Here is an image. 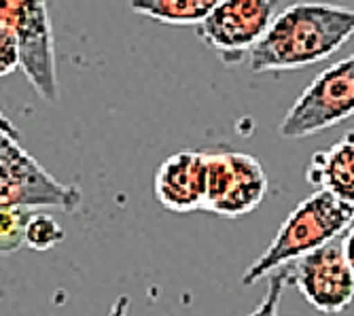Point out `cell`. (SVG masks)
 I'll list each match as a JSON object with an SVG mask.
<instances>
[{"label":"cell","instance_id":"cell-12","mask_svg":"<svg viewBox=\"0 0 354 316\" xmlns=\"http://www.w3.org/2000/svg\"><path fill=\"white\" fill-rule=\"evenodd\" d=\"M35 210L19 204H0V255H13L26 246V230Z\"/></svg>","mask_w":354,"mask_h":316},{"label":"cell","instance_id":"cell-14","mask_svg":"<svg viewBox=\"0 0 354 316\" xmlns=\"http://www.w3.org/2000/svg\"><path fill=\"white\" fill-rule=\"evenodd\" d=\"M288 282H291V274L288 272H274L270 276V284H268V291H266L263 299L248 316H278L280 299H282V293Z\"/></svg>","mask_w":354,"mask_h":316},{"label":"cell","instance_id":"cell-17","mask_svg":"<svg viewBox=\"0 0 354 316\" xmlns=\"http://www.w3.org/2000/svg\"><path fill=\"white\" fill-rule=\"evenodd\" d=\"M0 132H3V134H9V136H13V138H19V130L15 128V123L5 115L3 109H0Z\"/></svg>","mask_w":354,"mask_h":316},{"label":"cell","instance_id":"cell-16","mask_svg":"<svg viewBox=\"0 0 354 316\" xmlns=\"http://www.w3.org/2000/svg\"><path fill=\"white\" fill-rule=\"evenodd\" d=\"M342 242V250H344V257L350 266V270L354 272V223L344 232V238L339 240Z\"/></svg>","mask_w":354,"mask_h":316},{"label":"cell","instance_id":"cell-15","mask_svg":"<svg viewBox=\"0 0 354 316\" xmlns=\"http://www.w3.org/2000/svg\"><path fill=\"white\" fill-rule=\"evenodd\" d=\"M21 68V49L17 37L0 24V79Z\"/></svg>","mask_w":354,"mask_h":316},{"label":"cell","instance_id":"cell-2","mask_svg":"<svg viewBox=\"0 0 354 316\" xmlns=\"http://www.w3.org/2000/svg\"><path fill=\"white\" fill-rule=\"evenodd\" d=\"M354 223V208L316 189L312 196L301 200L276 232V238L242 274V287H252L270 278L282 266L295 263L310 252L337 240Z\"/></svg>","mask_w":354,"mask_h":316},{"label":"cell","instance_id":"cell-4","mask_svg":"<svg viewBox=\"0 0 354 316\" xmlns=\"http://www.w3.org/2000/svg\"><path fill=\"white\" fill-rule=\"evenodd\" d=\"M0 204L77 212L83 194L77 185L64 183L43 168L17 138L0 132Z\"/></svg>","mask_w":354,"mask_h":316},{"label":"cell","instance_id":"cell-9","mask_svg":"<svg viewBox=\"0 0 354 316\" xmlns=\"http://www.w3.org/2000/svg\"><path fill=\"white\" fill-rule=\"evenodd\" d=\"M206 151H178L157 168L153 180L155 198L170 212L200 210L206 200Z\"/></svg>","mask_w":354,"mask_h":316},{"label":"cell","instance_id":"cell-13","mask_svg":"<svg viewBox=\"0 0 354 316\" xmlns=\"http://www.w3.org/2000/svg\"><path fill=\"white\" fill-rule=\"evenodd\" d=\"M66 238V230H64L57 221L49 212H37L32 214L28 230H26V246L37 250V252H47L55 246H59Z\"/></svg>","mask_w":354,"mask_h":316},{"label":"cell","instance_id":"cell-11","mask_svg":"<svg viewBox=\"0 0 354 316\" xmlns=\"http://www.w3.org/2000/svg\"><path fill=\"white\" fill-rule=\"evenodd\" d=\"M221 0H130V7L155 21L170 26H200Z\"/></svg>","mask_w":354,"mask_h":316},{"label":"cell","instance_id":"cell-8","mask_svg":"<svg viewBox=\"0 0 354 316\" xmlns=\"http://www.w3.org/2000/svg\"><path fill=\"white\" fill-rule=\"evenodd\" d=\"M288 274L304 299L323 314H339L354 301V272L337 240L297 259Z\"/></svg>","mask_w":354,"mask_h":316},{"label":"cell","instance_id":"cell-3","mask_svg":"<svg viewBox=\"0 0 354 316\" xmlns=\"http://www.w3.org/2000/svg\"><path fill=\"white\" fill-rule=\"evenodd\" d=\"M354 115V55L318 73L278 125L282 138H308Z\"/></svg>","mask_w":354,"mask_h":316},{"label":"cell","instance_id":"cell-1","mask_svg":"<svg viewBox=\"0 0 354 316\" xmlns=\"http://www.w3.org/2000/svg\"><path fill=\"white\" fill-rule=\"evenodd\" d=\"M354 37V7L299 0L276 13L250 51L252 73L299 71L331 57Z\"/></svg>","mask_w":354,"mask_h":316},{"label":"cell","instance_id":"cell-7","mask_svg":"<svg viewBox=\"0 0 354 316\" xmlns=\"http://www.w3.org/2000/svg\"><path fill=\"white\" fill-rule=\"evenodd\" d=\"M278 13V0H221L198 26V37L225 66H236L254 49Z\"/></svg>","mask_w":354,"mask_h":316},{"label":"cell","instance_id":"cell-10","mask_svg":"<svg viewBox=\"0 0 354 316\" xmlns=\"http://www.w3.org/2000/svg\"><path fill=\"white\" fill-rule=\"evenodd\" d=\"M306 180L354 208V130L312 155Z\"/></svg>","mask_w":354,"mask_h":316},{"label":"cell","instance_id":"cell-5","mask_svg":"<svg viewBox=\"0 0 354 316\" xmlns=\"http://www.w3.org/2000/svg\"><path fill=\"white\" fill-rule=\"evenodd\" d=\"M0 24L19 41L21 71L30 85L43 100L55 102L59 85L47 0H0Z\"/></svg>","mask_w":354,"mask_h":316},{"label":"cell","instance_id":"cell-6","mask_svg":"<svg viewBox=\"0 0 354 316\" xmlns=\"http://www.w3.org/2000/svg\"><path fill=\"white\" fill-rule=\"evenodd\" d=\"M204 208L218 216H244L259 208L268 196V174L259 160L238 151H206Z\"/></svg>","mask_w":354,"mask_h":316}]
</instances>
